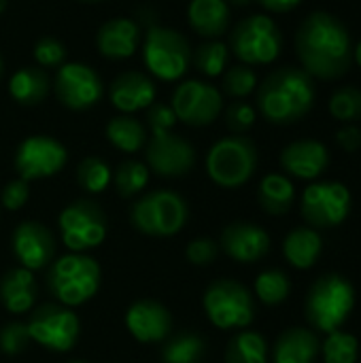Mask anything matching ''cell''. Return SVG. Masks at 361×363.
Masks as SVG:
<instances>
[{
  "mask_svg": "<svg viewBox=\"0 0 361 363\" xmlns=\"http://www.w3.org/2000/svg\"><path fill=\"white\" fill-rule=\"evenodd\" d=\"M296 51L313 79H338L353 62V40L347 26L326 11L311 13L300 23Z\"/></svg>",
  "mask_w": 361,
  "mask_h": 363,
  "instance_id": "6da1fadb",
  "label": "cell"
},
{
  "mask_svg": "<svg viewBox=\"0 0 361 363\" xmlns=\"http://www.w3.org/2000/svg\"><path fill=\"white\" fill-rule=\"evenodd\" d=\"M315 102V79L304 68L283 66L270 72L257 89L260 113L277 125L300 121Z\"/></svg>",
  "mask_w": 361,
  "mask_h": 363,
  "instance_id": "7a4b0ae2",
  "label": "cell"
},
{
  "mask_svg": "<svg viewBox=\"0 0 361 363\" xmlns=\"http://www.w3.org/2000/svg\"><path fill=\"white\" fill-rule=\"evenodd\" d=\"M355 308V287L349 279L336 272L319 277L304 302V315L313 330L330 334L340 330Z\"/></svg>",
  "mask_w": 361,
  "mask_h": 363,
  "instance_id": "3957f363",
  "label": "cell"
},
{
  "mask_svg": "<svg viewBox=\"0 0 361 363\" xmlns=\"http://www.w3.org/2000/svg\"><path fill=\"white\" fill-rule=\"evenodd\" d=\"M47 285L66 308L81 306L100 289V266L89 255L68 253L51 266Z\"/></svg>",
  "mask_w": 361,
  "mask_h": 363,
  "instance_id": "277c9868",
  "label": "cell"
},
{
  "mask_svg": "<svg viewBox=\"0 0 361 363\" xmlns=\"http://www.w3.org/2000/svg\"><path fill=\"white\" fill-rule=\"evenodd\" d=\"M187 202L170 189H157L138 198L130 211L132 225L147 236H174L187 223Z\"/></svg>",
  "mask_w": 361,
  "mask_h": 363,
  "instance_id": "5b68a950",
  "label": "cell"
},
{
  "mask_svg": "<svg viewBox=\"0 0 361 363\" xmlns=\"http://www.w3.org/2000/svg\"><path fill=\"white\" fill-rule=\"evenodd\" d=\"M257 168V149L243 134L217 140L206 155V172L213 183L226 189L245 185Z\"/></svg>",
  "mask_w": 361,
  "mask_h": 363,
  "instance_id": "8992f818",
  "label": "cell"
},
{
  "mask_svg": "<svg viewBox=\"0 0 361 363\" xmlns=\"http://www.w3.org/2000/svg\"><path fill=\"white\" fill-rule=\"evenodd\" d=\"M143 60L147 70L155 79L179 81L189 68L191 45L179 30L153 23L149 26L145 36Z\"/></svg>",
  "mask_w": 361,
  "mask_h": 363,
  "instance_id": "52a82bcc",
  "label": "cell"
},
{
  "mask_svg": "<svg viewBox=\"0 0 361 363\" xmlns=\"http://www.w3.org/2000/svg\"><path fill=\"white\" fill-rule=\"evenodd\" d=\"M283 36L274 19L268 15H251L238 21L230 34V49L240 64H270L279 57Z\"/></svg>",
  "mask_w": 361,
  "mask_h": 363,
  "instance_id": "ba28073f",
  "label": "cell"
},
{
  "mask_svg": "<svg viewBox=\"0 0 361 363\" xmlns=\"http://www.w3.org/2000/svg\"><path fill=\"white\" fill-rule=\"evenodd\" d=\"M204 313L219 330H245L255 319V302L249 289L236 281L221 279L204 291Z\"/></svg>",
  "mask_w": 361,
  "mask_h": 363,
  "instance_id": "9c48e42d",
  "label": "cell"
},
{
  "mask_svg": "<svg viewBox=\"0 0 361 363\" xmlns=\"http://www.w3.org/2000/svg\"><path fill=\"white\" fill-rule=\"evenodd\" d=\"M351 204V191L345 183L317 181L302 194V217L315 230H332L347 221Z\"/></svg>",
  "mask_w": 361,
  "mask_h": 363,
  "instance_id": "30bf717a",
  "label": "cell"
},
{
  "mask_svg": "<svg viewBox=\"0 0 361 363\" xmlns=\"http://www.w3.org/2000/svg\"><path fill=\"white\" fill-rule=\"evenodd\" d=\"M62 242L72 253L96 249L106 238V217L94 200H77L68 204L57 219Z\"/></svg>",
  "mask_w": 361,
  "mask_h": 363,
  "instance_id": "8fae6325",
  "label": "cell"
},
{
  "mask_svg": "<svg viewBox=\"0 0 361 363\" xmlns=\"http://www.w3.org/2000/svg\"><path fill=\"white\" fill-rule=\"evenodd\" d=\"M30 340L38 342L47 351L55 353H66L77 345L79 338V319L77 315L57 304H43L38 306L32 315L30 321L26 323Z\"/></svg>",
  "mask_w": 361,
  "mask_h": 363,
  "instance_id": "7c38bea8",
  "label": "cell"
},
{
  "mask_svg": "<svg viewBox=\"0 0 361 363\" xmlns=\"http://www.w3.org/2000/svg\"><path fill=\"white\" fill-rule=\"evenodd\" d=\"M170 106L179 121L200 128L213 123L219 117L223 108V98L213 83L189 79L177 85Z\"/></svg>",
  "mask_w": 361,
  "mask_h": 363,
  "instance_id": "4fadbf2b",
  "label": "cell"
},
{
  "mask_svg": "<svg viewBox=\"0 0 361 363\" xmlns=\"http://www.w3.org/2000/svg\"><path fill=\"white\" fill-rule=\"evenodd\" d=\"M53 91L70 111H87L96 106L104 94V85L94 68L81 62H66L57 68Z\"/></svg>",
  "mask_w": 361,
  "mask_h": 363,
  "instance_id": "5bb4252c",
  "label": "cell"
},
{
  "mask_svg": "<svg viewBox=\"0 0 361 363\" xmlns=\"http://www.w3.org/2000/svg\"><path fill=\"white\" fill-rule=\"evenodd\" d=\"M64 145L51 136H28L15 153V170L23 181H36L57 174L66 166Z\"/></svg>",
  "mask_w": 361,
  "mask_h": 363,
  "instance_id": "9a60e30c",
  "label": "cell"
},
{
  "mask_svg": "<svg viewBox=\"0 0 361 363\" xmlns=\"http://www.w3.org/2000/svg\"><path fill=\"white\" fill-rule=\"evenodd\" d=\"M147 168L164 179L187 174L196 164V149L179 134H157L147 143Z\"/></svg>",
  "mask_w": 361,
  "mask_h": 363,
  "instance_id": "2e32d148",
  "label": "cell"
},
{
  "mask_svg": "<svg viewBox=\"0 0 361 363\" xmlns=\"http://www.w3.org/2000/svg\"><path fill=\"white\" fill-rule=\"evenodd\" d=\"M13 255L21 264V268L34 272L45 268L55 255V238L38 221H23L13 232Z\"/></svg>",
  "mask_w": 361,
  "mask_h": 363,
  "instance_id": "e0dca14e",
  "label": "cell"
},
{
  "mask_svg": "<svg viewBox=\"0 0 361 363\" xmlns=\"http://www.w3.org/2000/svg\"><path fill=\"white\" fill-rule=\"evenodd\" d=\"M226 255L240 264H255L270 251V236L264 228L247 221L230 223L219 240Z\"/></svg>",
  "mask_w": 361,
  "mask_h": 363,
  "instance_id": "ac0fdd59",
  "label": "cell"
},
{
  "mask_svg": "<svg viewBox=\"0 0 361 363\" xmlns=\"http://www.w3.org/2000/svg\"><path fill=\"white\" fill-rule=\"evenodd\" d=\"M281 166L287 174H291L296 179L315 181L330 166V151L319 140L302 138V140H296L283 149Z\"/></svg>",
  "mask_w": 361,
  "mask_h": 363,
  "instance_id": "d6986e66",
  "label": "cell"
},
{
  "mask_svg": "<svg viewBox=\"0 0 361 363\" xmlns=\"http://www.w3.org/2000/svg\"><path fill=\"white\" fill-rule=\"evenodd\" d=\"M126 325L138 342H162L172 332V317L160 302L140 300L128 308Z\"/></svg>",
  "mask_w": 361,
  "mask_h": 363,
  "instance_id": "ffe728a7",
  "label": "cell"
},
{
  "mask_svg": "<svg viewBox=\"0 0 361 363\" xmlns=\"http://www.w3.org/2000/svg\"><path fill=\"white\" fill-rule=\"evenodd\" d=\"M157 87L155 81L143 72L128 70L115 77L109 87V98L119 113L132 115L140 108H149L155 102Z\"/></svg>",
  "mask_w": 361,
  "mask_h": 363,
  "instance_id": "44dd1931",
  "label": "cell"
},
{
  "mask_svg": "<svg viewBox=\"0 0 361 363\" xmlns=\"http://www.w3.org/2000/svg\"><path fill=\"white\" fill-rule=\"evenodd\" d=\"M140 43V26L134 19L117 17L109 19L100 26L96 34V45L100 55L109 60H126L132 57Z\"/></svg>",
  "mask_w": 361,
  "mask_h": 363,
  "instance_id": "7402d4cb",
  "label": "cell"
},
{
  "mask_svg": "<svg viewBox=\"0 0 361 363\" xmlns=\"http://www.w3.org/2000/svg\"><path fill=\"white\" fill-rule=\"evenodd\" d=\"M321 353V340L313 330L289 328L285 330L274 345V363H315Z\"/></svg>",
  "mask_w": 361,
  "mask_h": 363,
  "instance_id": "603a6c76",
  "label": "cell"
},
{
  "mask_svg": "<svg viewBox=\"0 0 361 363\" xmlns=\"http://www.w3.org/2000/svg\"><path fill=\"white\" fill-rule=\"evenodd\" d=\"M36 291L34 274L26 268H13L0 281V302L13 315L30 313L36 302Z\"/></svg>",
  "mask_w": 361,
  "mask_h": 363,
  "instance_id": "cb8c5ba5",
  "label": "cell"
},
{
  "mask_svg": "<svg viewBox=\"0 0 361 363\" xmlns=\"http://www.w3.org/2000/svg\"><path fill=\"white\" fill-rule=\"evenodd\" d=\"M187 23L206 38H219L230 26V4L226 0H191L187 6Z\"/></svg>",
  "mask_w": 361,
  "mask_h": 363,
  "instance_id": "d4e9b609",
  "label": "cell"
},
{
  "mask_svg": "<svg viewBox=\"0 0 361 363\" xmlns=\"http://www.w3.org/2000/svg\"><path fill=\"white\" fill-rule=\"evenodd\" d=\"M321 251H323V238H321L319 230H315L311 225L291 230L283 242L285 259L298 270L313 268L317 264Z\"/></svg>",
  "mask_w": 361,
  "mask_h": 363,
  "instance_id": "484cf974",
  "label": "cell"
},
{
  "mask_svg": "<svg viewBox=\"0 0 361 363\" xmlns=\"http://www.w3.org/2000/svg\"><path fill=\"white\" fill-rule=\"evenodd\" d=\"M49 89H51V81H49L47 72L38 66L19 68L9 81L11 98L23 106L40 104L49 96Z\"/></svg>",
  "mask_w": 361,
  "mask_h": 363,
  "instance_id": "4316f807",
  "label": "cell"
},
{
  "mask_svg": "<svg viewBox=\"0 0 361 363\" xmlns=\"http://www.w3.org/2000/svg\"><path fill=\"white\" fill-rule=\"evenodd\" d=\"M257 200L268 215H285L296 202V187L285 174L270 172L260 183Z\"/></svg>",
  "mask_w": 361,
  "mask_h": 363,
  "instance_id": "83f0119b",
  "label": "cell"
},
{
  "mask_svg": "<svg viewBox=\"0 0 361 363\" xmlns=\"http://www.w3.org/2000/svg\"><path fill=\"white\" fill-rule=\"evenodd\" d=\"M106 138L115 149L123 153H136L147 143V130L136 117L119 113L106 123Z\"/></svg>",
  "mask_w": 361,
  "mask_h": 363,
  "instance_id": "f1b7e54d",
  "label": "cell"
},
{
  "mask_svg": "<svg viewBox=\"0 0 361 363\" xmlns=\"http://www.w3.org/2000/svg\"><path fill=\"white\" fill-rule=\"evenodd\" d=\"M226 363H268L266 338L251 330L236 334L226 349Z\"/></svg>",
  "mask_w": 361,
  "mask_h": 363,
  "instance_id": "f546056e",
  "label": "cell"
},
{
  "mask_svg": "<svg viewBox=\"0 0 361 363\" xmlns=\"http://www.w3.org/2000/svg\"><path fill=\"white\" fill-rule=\"evenodd\" d=\"M206 353V345L198 334H174L162 349L164 363H200Z\"/></svg>",
  "mask_w": 361,
  "mask_h": 363,
  "instance_id": "4dcf8cb0",
  "label": "cell"
},
{
  "mask_svg": "<svg viewBox=\"0 0 361 363\" xmlns=\"http://www.w3.org/2000/svg\"><path fill=\"white\" fill-rule=\"evenodd\" d=\"M230 47L221 40H206L191 51V62L204 77H221L228 68Z\"/></svg>",
  "mask_w": 361,
  "mask_h": 363,
  "instance_id": "1f68e13d",
  "label": "cell"
},
{
  "mask_svg": "<svg viewBox=\"0 0 361 363\" xmlns=\"http://www.w3.org/2000/svg\"><path fill=\"white\" fill-rule=\"evenodd\" d=\"M291 294V281L283 270H264L255 279V296L266 306H279L283 304Z\"/></svg>",
  "mask_w": 361,
  "mask_h": 363,
  "instance_id": "d6a6232c",
  "label": "cell"
},
{
  "mask_svg": "<svg viewBox=\"0 0 361 363\" xmlns=\"http://www.w3.org/2000/svg\"><path fill=\"white\" fill-rule=\"evenodd\" d=\"M326 363H357L360 357V342L353 334L336 330L326 334L321 342V353Z\"/></svg>",
  "mask_w": 361,
  "mask_h": 363,
  "instance_id": "836d02e7",
  "label": "cell"
},
{
  "mask_svg": "<svg viewBox=\"0 0 361 363\" xmlns=\"http://www.w3.org/2000/svg\"><path fill=\"white\" fill-rule=\"evenodd\" d=\"M115 189L121 198H134L149 183V168L138 160H126L117 166L113 174Z\"/></svg>",
  "mask_w": 361,
  "mask_h": 363,
  "instance_id": "e575fe53",
  "label": "cell"
},
{
  "mask_svg": "<svg viewBox=\"0 0 361 363\" xmlns=\"http://www.w3.org/2000/svg\"><path fill=\"white\" fill-rule=\"evenodd\" d=\"M77 181H79L81 189H85L89 194H100L111 185L113 172L104 160L91 155V157L81 160V164L77 166Z\"/></svg>",
  "mask_w": 361,
  "mask_h": 363,
  "instance_id": "d590c367",
  "label": "cell"
},
{
  "mask_svg": "<svg viewBox=\"0 0 361 363\" xmlns=\"http://www.w3.org/2000/svg\"><path fill=\"white\" fill-rule=\"evenodd\" d=\"M328 106H330L332 117H336L338 121H345V123L361 121V89L351 87V85L336 89Z\"/></svg>",
  "mask_w": 361,
  "mask_h": 363,
  "instance_id": "8d00e7d4",
  "label": "cell"
},
{
  "mask_svg": "<svg viewBox=\"0 0 361 363\" xmlns=\"http://www.w3.org/2000/svg\"><path fill=\"white\" fill-rule=\"evenodd\" d=\"M257 87V74L251 66L247 64H236L226 68L221 89L230 98H247L253 89Z\"/></svg>",
  "mask_w": 361,
  "mask_h": 363,
  "instance_id": "74e56055",
  "label": "cell"
},
{
  "mask_svg": "<svg viewBox=\"0 0 361 363\" xmlns=\"http://www.w3.org/2000/svg\"><path fill=\"white\" fill-rule=\"evenodd\" d=\"M34 60L40 68H60L66 64V47L53 36H43L34 43Z\"/></svg>",
  "mask_w": 361,
  "mask_h": 363,
  "instance_id": "f35d334b",
  "label": "cell"
},
{
  "mask_svg": "<svg viewBox=\"0 0 361 363\" xmlns=\"http://www.w3.org/2000/svg\"><path fill=\"white\" fill-rule=\"evenodd\" d=\"M255 108L249 102L236 100L226 108V125L234 134H245L253 128L255 123Z\"/></svg>",
  "mask_w": 361,
  "mask_h": 363,
  "instance_id": "ab89813d",
  "label": "cell"
},
{
  "mask_svg": "<svg viewBox=\"0 0 361 363\" xmlns=\"http://www.w3.org/2000/svg\"><path fill=\"white\" fill-rule=\"evenodd\" d=\"M30 334L26 323H9L0 330V351L4 355H19L28 349Z\"/></svg>",
  "mask_w": 361,
  "mask_h": 363,
  "instance_id": "60d3db41",
  "label": "cell"
},
{
  "mask_svg": "<svg viewBox=\"0 0 361 363\" xmlns=\"http://www.w3.org/2000/svg\"><path fill=\"white\" fill-rule=\"evenodd\" d=\"M177 115L172 111L170 104H164V102H153L149 108H147V125L151 130V136H157V134H168L172 132L174 123H177Z\"/></svg>",
  "mask_w": 361,
  "mask_h": 363,
  "instance_id": "b9f144b4",
  "label": "cell"
},
{
  "mask_svg": "<svg viewBox=\"0 0 361 363\" xmlns=\"http://www.w3.org/2000/svg\"><path fill=\"white\" fill-rule=\"evenodd\" d=\"M185 255L194 266H209V264H213L217 259L219 245L215 240H211V238H196V240H191L187 245Z\"/></svg>",
  "mask_w": 361,
  "mask_h": 363,
  "instance_id": "7bdbcfd3",
  "label": "cell"
},
{
  "mask_svg": "<svg viewBox=\"0 0 361 363\" xmlns=\"http://www.w3.org/2000/svg\"><path fill=\"white\" fill-rule=\"evenodd\" d=\"M28 196H30V185H28V181H23V179H13V181H9V183L2 187L0 200H2V206H4L6 211H17V208H21V206L28 202Z\"/></svg>",
  "mask_w": 361,
  "mask_h": 363,
  "instance_id": "ee69618b",
  "label": "cell"
},
{
  "mask_svg": "<svg viewBox=\"0 0 361 363\" xmlns=\"http://www.w3.org/2000/svg\"><path fill=\"white\" fill-rule=\"evenodd\" d=\"M336 140L345 151H357V149H361V128L353 125V123H347L345 128L338 130Z\"/></svg>",
  "mask_w": 361,
  "mask_h": 363,
  "instance_id": "f6af8a7d",
  "label": "cell"
},
{
  "mask_svg": "<svg viewBox=\"0 0 361 363\" xmlns=\"http://www.w3.org/2000/svg\"><path fill=\"white\" fill-rule=\"evenodd\" d=\"M257 2L272 13H287L291 9H296L302 0H257Z\"/></svg>",
  "mask_w": 361,
  "mask_h": 363,
  "instance_id": "bcb514c9",
  "label": "cell"
},
{
  "mask_svg": "<svg viewBox=\"0 0 361 363\" xmlns=\"http://www.w3.org/2000/svg\"><path fill=\"white\" fill-rule=\"evenodd\" d=\"M353 60L357 62V66L361 68V40H360V45H357V47H353Z\"/></svg>",
  "mask_w": 361,
  "mask_h": 363,
  "instance_id": "7dc6e473",
  "label": "cell"
},
{
  "mask_svg": "<svg viewBox=\"0 0 361 363\" xmlns=\"http://www.w3.org/2000/svg\"><path fill=\"white\" fill-rule=\"evenodd\" d=\"M228 4H234V6H245V4H249L251 0H226Z\"/></svg>",
  "mask_w": 361,
  "mask_h": 363,
  "instance_id": "c3c4849f",
  "label": "cell"
},
{
  "mask_svg": "<svg viewBox=\"0 0 361 363\" xmlns=\"http://www.w3.org/2000/svg\"><path fill=\"white\" fill-rule=\"evenodd\" d=\"M4 9H6V0H0V13H2Z\"/></svg>",
  "mask_w": 361,
  "mask_h": 363,
  "instance_id": "681fc988",
  "label": "cell"
},
{
  "mask_svg": "<svg viewBox=\"0 0 361 363\" xmlns=\"http://www.w3.org/2000/svg\"><path fill=\"white\" fill-rule=\"evenodd\" d=\"M79 2H102V0H79Z\"/></svg>",
  "mask_w": 361,
  "mask_h": 363,
  "instance_id": "f907efd6",
  "label": "cell"
},
{
  "mask_svg": "<svg viewBox=\"0 0 361 363\" xmlns=\"http://www.w3.org/2000/svg\"><path fill=\"white\" fill-rule=\"evenodd\" d=\"M0 77H2V57H0Z\"/></svg>",
  "mask_w": 361,
  "mask_h": 363,
  "instance_id": "816d5d0a",
  "label": "cell"
},
{
  "mask_svg": "<svg viewBox=\"0 0 361 363\" xmlns=\"http://www.w3.org/2000/svg\"><path fill=\"white\" fill-rule=\"evenodd\" d=\"M72 363H85V362H72Z\"/></svg>",
  "mask_w": 361,
  "mask_h": 363,
  "instance_id": "f5cc1de1",
  "label": "cell"
},
{
  "mask_svg": "<svg viewBox=\"0 0 361 363\" xmlns=\"http://www.w3.org/2000/svg\"><path fill=\"white\" fill-rule=\"evenodd\" d=\"M357 363H360V362H357Z\"/></svg>",
  "mask_w": 361,
  "mask_h": 363,
  "instance_id": "db71d44e",
  "label": "cell"
}]
</instances>
